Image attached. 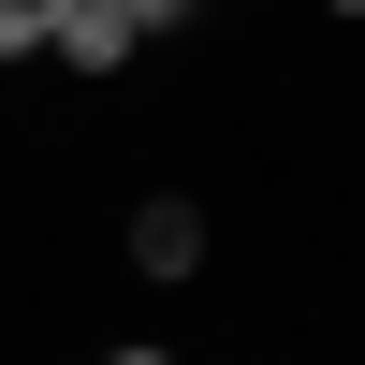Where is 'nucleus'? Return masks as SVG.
<instances>
[{
  "mask_svg": "<svg viewBox=\"0 0 365 365\" xmlns=\"http://www.w3.org/2000/svg\"><path fill=\"white\" fill-rule=\"evenodd\" d=\"M205 249H220V234H205L190 190H146L132 205V278H205Z\"/></svg>",
  "mask_w": 365,
  "mask_h": 365,
  "instance_id": "1",
  "label": "nucleus"
},
{
  "mask_svg": "<svg viewBox=\"0 0 365 365\" xmlns=\"http://www.w3.org/2000/svg\"><path fill=\"white\" fill-rule=\"evenodd\" d=\"M58 15H73V0H0V73H15V58H58Z\"/></svg>",
  "mask_w": 365,
  "mask_h": 365,
  "instance_id": "2",
  "label": "nucleus"
},
{
  "mask_svg": "<svg viewBox=\"0 0 365 365\" xmlns=\"http://www.w3.org/2000/svg\"><path fill=\"white\" fill-rule=\"evenodd\" d=\"M103 15H117V29H132V58H146V44H161V29H190V15H205V0H103Z\"/></svg>",
  "mask_w": 365,
  "mask_h": 365,
  "instance_id": "3",
  "label": "nucleus"
},
{
  "mask_svg": "<svg viewBox=\"0 0 365 365\" xmlns=\"http://www.w3.org/2000/svg\"><path fill=\"white\" fill-rule=\"evenodd\" d=\"M88 365H175V351H146V336H132V351H88Z\"/></svg>",
  "mask_w": 365,
  "mask_h": 365,
  "instance_id": "4",
  "label": "nucleus"
},
{
  "mask_svg": "<svg viewBox=\"0 0 365 365\" xmlns=\"http://www.w3.org/2000/svg\"><path fill=\"white\" fill-rule=\"evenodd\" d=\"M322 15H365V0H322Z\"/></svg>",
  "mask_w": 365,
  "mask_h": 365,
  "instance_id": "5",
  "label": "nucleus"
}]
</instances>
